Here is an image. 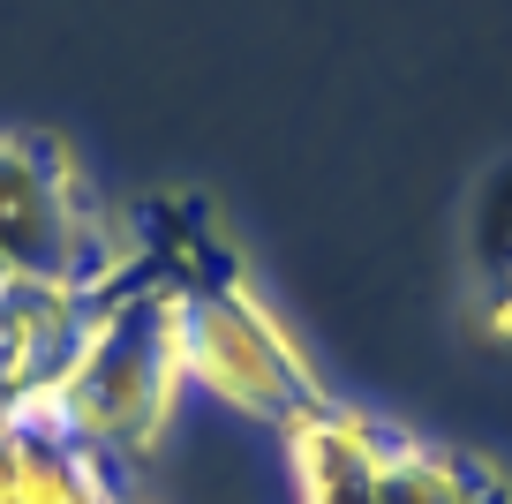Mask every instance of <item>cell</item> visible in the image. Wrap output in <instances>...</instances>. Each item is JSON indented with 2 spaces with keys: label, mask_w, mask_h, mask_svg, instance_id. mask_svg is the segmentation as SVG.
I'll list each match as a JSON object with an SVG mask.
<instances>
[{
  "label": "cell",
  "mask_w": 512,
  "mask_h": 504,
  "mask_svg": "<svg viewBox=\"0 0 512 504\" xmlns=\"http://www.w3.org/2000/svg\"><path fill=\"white\" fill-rule=\"evenodd\" d=\"M181 399H189V384H181L174 354V279H121L98 301H83L68 354L53 362L46 384H31L8 407V422L23 437L76 444L113 467V459H144L166 437Z\"/></svg>",
  "instance_id": "6da1fadb"
},
{
  "label": "cell",
  "mask_w": 512,
  "mask_h": 504,
  "mask_svg": "<svg viewBox=\"0 0 512 504\" xmlns=\"http://www.w3.org/2000/svg\"><path fill=\"white\" fill-rule=\"evenodd\" d=\"M174 354H181V384L211 407L241 414V422L287 429L332 399L324 377L309 369L302 339L264 309V294L234 264L211 279H174Z\"/></svg>",
  "instance_id": "7a4b0ae2"
},
{
  "label": "cell",
  "mask_w": 512,
  "mask_h": 504,
  "mask_svg": "<svg viewBox=\"0 0 512 504\" xmlns=\"http://www.w3.org/2000/svg\"><path fill=\"white\" fill-rule=\"evenodd\" d=\"M121 279L128 271L106 249V219L83 196L76 158L53 136H0V286H61L98 301Z\"/></svg>",
  "instance_id": "3957f363"
},
{
  "label": "cell",
  "mask_w": 512,
  "mask_h": 504,
  "mask_svg": "<svg viewBox=\"0 0 512 504\" xmlns=\"http://www.w3.org/2000/svg\"><path fill=\"white\" fill-rule=\"evenodd\" d=\"M467 249H475V286H467V339L490 354H512V158L467 204Z\"/></svg>",
  "instance_id": "277c9868"
},
{
  "label": "cell",
  "mask_w": 512,
  "mask_h": 504,
  "mask_svg": "<svg viewBox=\"0 0 512 504\" xmlns=\"http://www.w3.org/2000/svg\"><path fill=\"white\" fill-rule=\"evenodd\" d=\"M369 504H512V489L482 452L392 437L377 459V482H369Z\"/></svg>",
  "instance_id": "5b68a950"
},
{
  "label": "cell",
  "mask_w": 512,
  "mask_h": 504,
  "mask_svg": "<svg viewBox=\"0 0 512 504\" xmlns=\"http://www.w3.org/2000/svg\"><path fill=\"white\" fill-rule=\"evenodd\" d=\"M83 301L61 286H0V407H16L31 384L53 377V362L76 339Z\"/></svg>",
  "instance_id": "8992f818"
},
{
  "label": "cell",
  "mask_w": 512,
  "mask_h": 504,
  "mask_svg": "<svg viewBox=\"0 0 512 504\" xmlns=\"http://www.w3.org/2000/svg\"><path fill=\"white\" fill-rule=\"evenodd\" d=\"M16 504H136L113 482L106 459L76 452L53 437H23L16 444Z\"/></svg>",
  "instance_id": "52a82bcc"
},
{
  "label": "cell",
  "mask_w": 512,
  "mask_h": 504,
  "mask_svg": "<svg viewBox=\"0 0 512 504\" xmlns=\"http://www.w3.org/2000/svg\"><path fill=\"white\" fill-rule=\"evenodd\" d=\"M16 444H23V429L0 407V504H16Z\"/></svg>",
  "instance_id": "ba28073f"
}]
</instances>
